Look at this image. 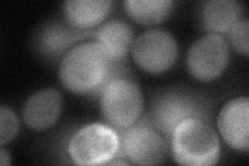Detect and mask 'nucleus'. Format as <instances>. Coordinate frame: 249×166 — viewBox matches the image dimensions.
Segmentation results:
<instances>
[{
	"label": "nucleus",
	"mask_w": 249,
	"mask_h": 166,
	"mask_svg": "<svg viewBox=\"0 0 249 166\" xmlns=\"http://www.w3.org/2000/svg\"><path fill=\"white\" fill-rule=\"evenodd\" d=\"M120 62L113 59L98 41L82 43L69 50L62 58L60 81L75 93L102 91L108 82L121 77Z\"/></svg>",
	"instance_id": "obj_1"
},
{
	"label": "nucleus",
	"mask_w": 249,
	"mask_h": 166,
	"mask_svg": "<svg viewBox=\"0 0 249 166\" xmlns=\"http://www.w3.org/2000/svg\"><path fill=\"white\" fill-rule=\"evenodd\" d=\"M116 133L104 125L91 124L81 128L72 137L69 154L79 165L108 163L119 151Z\"/></svg>",
	"instance_id": "obj_4"
},
{
	"label": "nucleus",
	"mask_w": 249,
	"mask_h": 166,
	"mask_svg": "<svg viewBox=\"0 0 249 166\" xmlns=\"http://www.w3.org/2000/svg\"><path fill=\"white\" fill-rule=\"evenodd\" d=\"M124 4L130 17L143 25L162 22L167 18L173 7L170 0H128Z\"/></svg>",
	"instance_id": "obj_14"
},
{
	"label": "nucleus",
	"mask_w": 249,
	"mask_h": 166,
	"mask_svg": "<svg viewBox=\"0 0 249 166\" xmlns=\"http://www.w3.org/2000/svg\"><path fill=\"white\" fill-rule=\"evenodd\" d=\"M18 117L10 107H0V145L10 142L18 133Z\"/></svg>",
	"instance_id": "obj_15"
},
{
	"label": "nucleus",
	"mask_w": 249,
	"mask_h": 166,
	"mask_svg": "<svg viewBox=\"0 0 249 166\" xmlns=\"http://www.w3.org/2000/svg\"><path fill=\"white\" fill-rule=\"evenodd\" d=\"M230 60L227 41L218 34H209L198 38L188 51L187 67L199 81H212L220 77Z\"/></svg>",
	"instance_id": "obj_6"
},
{
	"label": "nucleus",
	"mask_w": 249,
	"mask_h": 166,
	"mask_svg": "<svg viewBox=\"0 0 249 166\" xmlns=\"http://www.w3.org/2000/svg\"><path fill=\"white\" fill-rule=\"evenodd\" d=\"M101 109L116 128H129L142 115V92L132 79L121 76L108 82L101 92Z\"/></svg>",
	"instance_id": "obj_3"
},
{
	"label": "nucleus",
	"mask_w": 249,
	"mask_h": 166,
	"mask_svg": "<svg viewBox=\"0 0 249 166\" xmlns=\"http://www.w3.org/2000/svg\"><path fill=\"white\" fill-rule=\"evenodd\" d=\"M218 130L224 141L239 152L249 148V99L239 97L229 101L218 115Z\"/></svg>",
	"instance_id": "obj_9"
},
{
	"label": "nucleus",
	"mask_w": 249,
	"mask_h": 166,
	"mask_svg": "<svg viewBox=\"0 0 249 166\" xmlns=\"http://www.w3.org/2000/svg\"><path fill=\"white\" fill-rule=\"evenodd\" d=\"M97 39L113 59L122 60L133 44V30L127 22L111 20L98 29Z\"/></svg>",
	"instance_id": "obj_12"
},
{
	"label": "nucleus",
	"mask_w": 249,
	"mask_h": 166,
	"mask_svg": "<svg viewBox=\"0 0 249 166\" xmlns=\"http://www.w3.org/2000/svg\"><path fill=\"white\" fill-rule=\"evenodd\" d=\"M11 164V156L10 153L5 151V148H1L0 149V165L7 166Z\"/></svg>",
	"instance_id": "obj_17"
},
{
	"label": "nucleus",
	"mask_w": 249,
	"mask_h": 166,
	"mask_svg": "<svg viewBox=\"0 0 249 166\" xmlns=\"http://www.w3.org/2000/svg\"><path fill=\"white\" fill-rule=\"evenodd\" d=\"M175 160L187 166H211L219 160L220 142L214 129L204 120L187 118L171 134Z\"/></svg>",
	"instance_id": "obj_2"
},
{
	"label": "nucleus",
	"mask_w": 249,
	"mask_h": 166,
	"mask_svg": "<svg viewBox=\"0 0 249 166\" xmlns=\"http://www.w3.org/2000/svg\"><path fill=\"white\" fill-rule=\"evenodd\" d=\"M61 93L54 89L38 91L28 98L23 107V121L28 128L41 131L51 127L59 118Z\"/></svg>",
	"instance_id": "obj_10"
},
{
	"label": "nucleus",
	"mask_w": 249,
	"mask_h": 166,
	"mask_svg": "<svg viewBox=\"0 0 249 166\" xmlns=\"http://www.w3.org/2000/svg\"><path fill=\"white\" fill-rule=\"evenodd\" d=\"M178 44L168 31L153 28L138 36L132 44L137 66L152 74L168 70L178 57Z\"/></svg>",
	"instance_id": "obj_5"
},
{
	"label": "nucleus",
	"mask_w": 249,
	"mask_h": 166,
	"mask_svg": "<svg viewBox=\"0 0 249 166\" xmlns=\"http://www.w3.org/2000/svg\"><path fill=\"white\" fill-rule=\"evenodd\" d=\"M249 22L247 19H240L229 30V37L233 49L238 52L248 55L249 50Z\"/></svg>",
	"instance_id": "obj_16"
},
{
	"label": "nucleus",
	"mask_w": 249,
	"mask_h": 166,
	"mask_svg": "<svg viewBox=\"0 0 249 166\" xmlns=\"http://www.w3.org/2000/svg\"><path fill=\"white\" fill-rule=\"evenodd\" d=\"M123 149L128 159L138 165H157L164 161L166 141L154 129L144 125L129 127L123 135Z\"/></svg>",
	"instance_id": "obj_8"
},
{
	"label": "nucleus",
	"mask_w": 249,
	"mask_h": 166,
	"mask_svg": "<svg viewBox=\"0 0 249 166\" xmlns=\"http://www.w3.org/2000/svg\"><path fill=\"white\" fill-rule=\"evenodd\" d=\"M205 108L191 94L182 92H166L156 98L152 105V121L155 127L171 136L174 130L187 118L204 120Z\"/></svg>",
	"instance_id": "obj_7"
},
{
	"label": "nucleus",
	"mask_w": 249,
	"mask_h": 166,
	"mask_svg": "<svg viewBox=\"0 0 249 166\" xmlns=\"http://www.w3.org/2000/svg\"><path fill=\"white\" fill-rule=\"evenodd\" d=\"M241 5L235 0H211L202 6L201 20L205 27L216 33H229L240 20Z\"/></svg>",
	"instance_id": "obj_13"
},
{
	"label": "nucleus",
	"mask_w": 249,
	"mask_h": 166,
	"mask_svg": "<svg viewBox=\"0 0 249 166\" xmlns=\"http://www.w3.org/2000/svg\"><path fill=\"white\" fill-rule=\"evenodd\" d=\"M111 3L110 0H71L64 3V13L70 24L87 29L105 18Z\"/></svg>",
	"instance_id": "obj_11"
}]
</instances>
